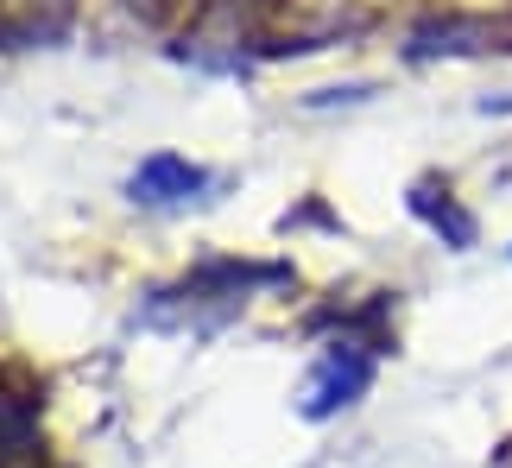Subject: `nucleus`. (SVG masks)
I'll list each match as a JSON object with an SVG mask.
<instances>
[{"label":"nucleus","mask_w":512,"mask_h":468,"mask_svg":"<svg viewBox=\"0 0 512 468\" xmlns=\"http://www.w3.org/2000/svg\"><path fill=\"white\" fill-rule=\"evenodd\" d=\"M405 203H411V216H418V222H430V228L443 234V247L468 253V247L481 241V222L468 216V209H462L456 197H449V184H437V178H418V184H411V197H405Z\"/></svg>","instance_id":"nucleus-5"},{"label":"nucleus","mask_w":512,"mask_h":468,"mask_svg":"<svg viewBox=\"0 0 512 468\" xmlns=\"http://www.w3.org/2000/svg\"><path fill=\"white\" fill-rule=\"evenodd\" d=\"M475 51H512V38L494 26V19H475V13H443V19H424L411 26L405 38V57H475Z\"/></svg>","instance_id":"nucleus-3"},{"label":"nucleus","mask_w":512,"mask_h":468,"mask_svg":"<svg viewBox=\"0 0 512 468\" xmlns=\"http://www.w3.org/2000/svg\"><path fill=\"white\" fill-rule=\"evenodd\" d=\"M203 190H215V178L203 165L177 159V152H152V159L127 178V197L133 203H152V209H171V203H196Z\"/></svg>","instance_id":"nucleus-4"},{"label":"nucleus","mask_w":512,"mask_h":468,"mask_svg":"<svg viewBox=\"0 0 512 468\" xmlns=\"http://www.w3.org/2000/svg\"><path fill=\"white\" fill-rule=\"evenodd\" d=\"M373 348L367 342H348V336H336L323 348V361H317V380H310V393H304V418L310 424H323V418H336L342 405H354L373 386Z\"/></svg>","instance_id":"nucleus-2"},{"label":"nucleus","mask_w":512,"mask_h":468,"mask_svg":"<svg viewBox=\"0 0 512 468\" xmlns=\"http://www.w3.org/2000/svg\"><path fill=\"white\" fill-rule=\"evenodd\" d=\"M260 285H291V266L285 260H203L177 285L152 291L146 323L152 329H215V323H228L234 310L247 304V291H260Z\"/></svg>","instance_id":"nucleus-1"}]
</instances>
